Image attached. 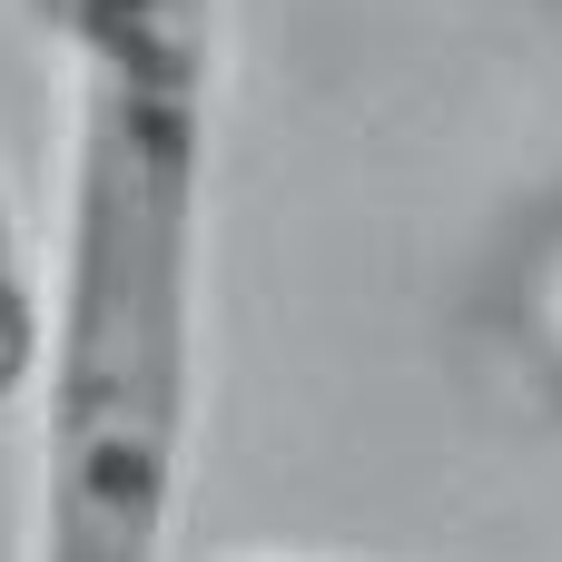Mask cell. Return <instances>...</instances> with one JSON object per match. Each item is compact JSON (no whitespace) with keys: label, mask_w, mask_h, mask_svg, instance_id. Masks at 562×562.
Here are the masks:
<instances>
[{"label":"cell","mask_w":562,"mask_h":562,"mask_svg":"<svg viewBox=\"0 0 562 562\" xmlns=\"http://www.w3.org/2000/svg\"><path fill=\"white\" fill-rule=\"evenodd\" d=\"M40 277H30V247H20V217L0 198V415L40 385Z\"/></svg>","instance_id":"cell-2"},{"label":"cell","mask_w":562,"mask_h":562,"mask_svg":"<svg viewBox=\"0 0 562 562\" xmlns=\"http://www.w3.org/2000/svg\"><path fill=\"white\" fill-rule=\"evenodd\" d=\"M69 79L30 562H168L198 405L217 0H30Z\"/></svg>","instance_id":"cell-1"}]
</instances>
